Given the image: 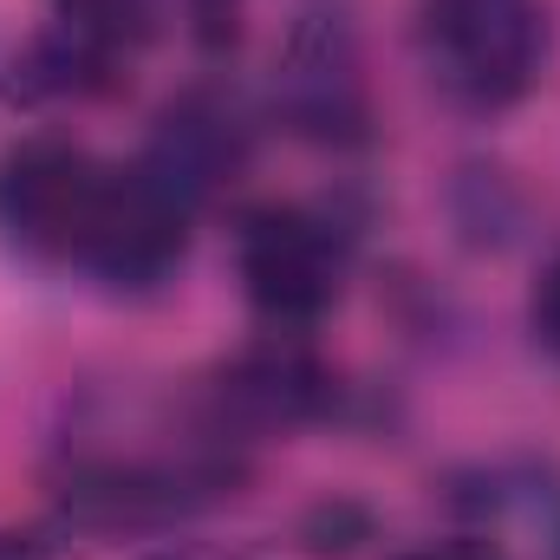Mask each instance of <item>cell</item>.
<instances>
[{"label":"cell","instance_id":"cell-1","mask_svg":"<svg viewBox=\"0 0 560 560\" xmlns=\"http://www.w3.org/2000/svg\"><path fill=\"white\" fill-rule=\"evenodd\" d=\"M548 59L541 0H423V66L463 112H509Z\"/></svg>","mask_w":560,"mask_h":560},{"label":"cell","instance_id":"cell-2","mask_svg":"<svg viewBox=\"0 0 560 560\" xmlns=\"http://www.w3.org/2000/svg\"><path fill=\"white\" fill-rule=\"evenodd\" d=\"M235 482H242V463L202 443L183 456H98V463L66 469L59 522L85 535H150L235 495Z\"/></svg>","mask_w":560,"mask_h":560},{"label":"cell","instance_id":"cell-3","mask_svg":"<svg viewBox=\"0 0 560 560\" xmlns=\"http://www.w3.org/2000/svg\"><path fill=\"white\" fill-rule=\"evenodd\" d=\"M112 163H98L85 143L72 138H20L0 150V242L33 255V261H59L79 268L85 229L98 215Z\"/></svg>","mask_w":560,"mask_h":560},{"label":"cell","instance_id":"cell-4","mask_svg":"<svg viewBox=\"0 0 560 560\" xmlns=\"http://www.w3.org/2000/svg\"><path fill=\"white\" fill-rule=\"evenodd\" d=\"M235 268L261 319L275 326H313L346 280V242L313 209H255L235 235Z\"/></svg>","mask_w":560,"mask_h":560},{"label":"cell","instance_id":"cell-5","mask_svg":"<svg viewBox=\"0 0 560 560\" xmlns=\"http://www.w3.org/2000/svg\"><path fill=\"white\" fill-rule=\"evenodd\" d=\"M275 112L306 143H359L372 125L365 59L346 13H306L275 59Z\"/></svg>","mask_w":560,"mask_h":560},{"label":"cell","instance_id":"cell-6","mask_svg":"<svg viewBox=\"0 0 560 560\" xmlns=\"http://www.w3.org/2000/svg\"><path fill=\"white\" fill-rule=\"evenodd\" d=\"M183 248H189V209L163 196L138 163H112L79 268L118 293H150L183 268Z\"/></svg>","mask_w":560,"mask_h":560},{"label":"cell","instance_id":"cell-7","mask_svg":"<svg viewBox=\"0 0 560 560\" xmlns=\"http://www.w3.org/2000/svg\"><path fill=\"white\" fill-rule=\"evenodd\" d=\"M332 372L300 339H261L209 378V418L235 436H287L326 418Z\"/></svg>","mask_w":560,"mask_h":560},{"label":"cell","instance_id":"cell-8","mask_svg":"<svg viewBox=\"0 0 560 560\" xmlns=\"http://www.w3.org/2000/svg\"><path fill=\"white\" fill-rule=\"evenodd\" d=\"M138 170L196 215L209 196H222L248 170V125L222 92H176L150 125Z\"/></svg>","mask_w":560,"mask_h":560},{"label":"cell","instance_id":"cell-9","mask_svg":"<svg viewBox=\"0 0 560 560\" xmlns=\"http://www.w3.org/2000/svg\"><path fill=\"white\" fill-rule=\"evenodd\" d=\"M98 85H112V59L105 52H92V46H79L72 33H46V39H33V52H26V66L13 72V98H85V92H98Z\"/></svg>","mask_w":560,"mask_h":560},{"label":"cell","instance_id":"cell-10","mask_svg":"<svg viewBox=\"0 0 560 560\" xmlns=\"http://www.w3.org/2000/svg\"><path fill=\"white\" fill-rule=\"evenodd\" d=\"M52 20H59V33H72L79 46L118 59V52H138L143 39H150L156 7H150V0H52Z\"/></svg>","mask_w":560,"mask_h":560},{"label":"cell","instance_id":"cell-11","mask_svg":"<svg viewBox=\"0 0 560 560\" xmlns=\"http://www.w3.org/2000/svg\"><path fill=\"white\" fill-rule=\"evenodd\" d=\"M235 26H242V0H189V33H196V46L222 52V46H235Z\"/></svg>","mask_w":560,"mask_h":560},{"label":"cell","instance_id":"cell-12","mask_svg":"<svg viewBox=\"0 0 560 560\" xmlns=\"http://www.w3.org/2000/svg\"><path fill=\"white\" fill-rule=\"evenodd\" d=\"M528 326H535V339L548 346L560 359V255L541 268V280H535V300H528Z\"/></svg>","mask_w":560,"mask_h":560},{"label":"cell","instance_id":"cell-13","mask_svg":"<svg viewBox=\"0 0 560 560\" xmlns=\"http://www.w3.org/2000/svg\"><path fill=\"white\" fill-rule=\"evenodd\" d=\"M332 535H365V515L359 509H313V522H306V541H313V555H352L346 541H332Z\"/></svg>","mask_w":560,"mask_h":560},{"label":"cell","instance_id":"cell-14","mask_svg":"<svg viewBox=\"0 0 560 560\" xmlns=\"http://www.w3.org/2000/svg\"><path fill=\"white\" fill-rule=\"evenodd\" d=\"M156 560H261V555H248V548H209V541H196V548H170V555H156Z\"/></svg>","mask_w":560,"mask_h":560},{"label":"cell","instance_id":"cell-15","mask_svg":"<svg viewBox=\"0 0 560 560\" xmlns=\"http://www.w3.org/2000/svg\"><path fill=\"white\" fill-rule=\"evenodd\" d=\"M418 560H495V555L476 548V541H450V548H430V555H418Z\"/></svg>","mask_w":560,"mask_h":560},{"label":"cell","instance_id":"cell-16","mask_svg":"<svg viewBox=\"0 0 560 560\" xmlns=\"http://www.w3.org/2000/svg\"><path fill=\"white\" fill-rule=\"evenodd\" d=\"M0 560H46L33 541H20V535H0Z\"/></svg>","mask_w":560,"mask_h":560}]
</instances>
